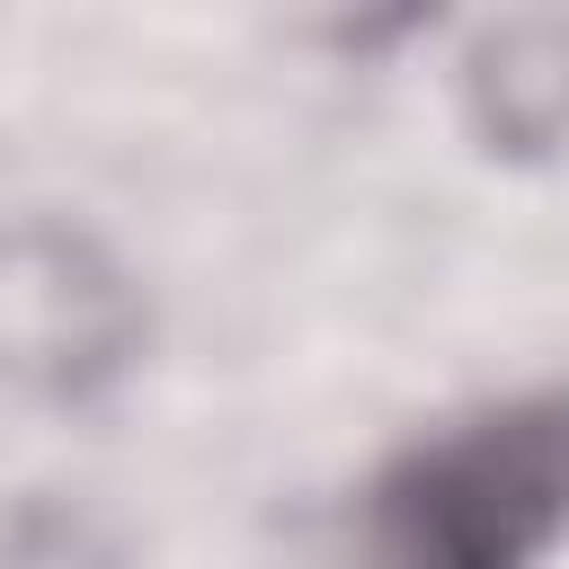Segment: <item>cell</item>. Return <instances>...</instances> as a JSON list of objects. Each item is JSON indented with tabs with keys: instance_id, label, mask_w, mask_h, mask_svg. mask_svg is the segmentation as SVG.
Returning a JSON list of instances; mask_svg holds the SVG:
<instances>
[{
	"instance_id": "cell-1",
	"label": "cell",
	"mask_w": 569,
	"mask_h": 569,
	"mask_svg": "<svg viewBox=\"0 0 569 569\" xmlns=\"http://www.w3.org/2000/svg\"><path fill=\"white\" fill-rule=\"evenodd\" d=\"M569 542V382L418 427L356 489L365 569H542Z\"/></svg>"
},
{
	"instance_id": "cell-2",
	"label": "cell",
	"mask_w": 569,
	"mask_h": 569,
	"mask_svg": "<svg viewBox=\"0 0 569 569\" xmlns=\"http://www.w3.org/2000/svg\"><path fill=\"white\" fill-rule=\"evenodd\" d=\"M151 356L133 258L80 213H0V400L98 409Z\"/></svg>"
},
{
	"instance_id": "cell-3",
	"label": "cell",
	"mask_w": 569,
	"mask_h": 569,
	"mask_svg": "<svg viewBox=\"0 0 569 569\" xmlns=\"http://www.w3.org/2000/svg\"><path fill=\"white\" fill-rule=\"evenodd\" d=\"M462 124L489 160H569V18H498L471 36Z\"/></svg>"
},
{
	"instance_id": "cell-4",
	"label": "cell",
	"mask_w": 569,
	"mask_h": 569,
	"mask_svg": "<svg viewBox=\"0 0 569 569\" xmlns=\"http://www.w3.org/2000/svg\"><path fill=\"white\" fill-rule=\"evenodd\" d=\"M0 569H133V542L98 498L27 489L0 507Z\"/></svg>"
}]
</instances>
